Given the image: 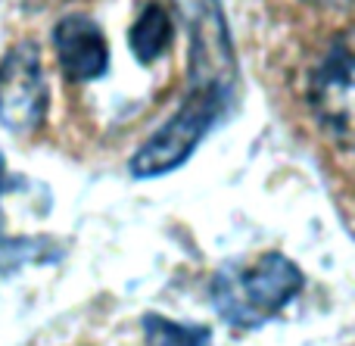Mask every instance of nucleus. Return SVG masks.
<instances>
[{
	"mask_svg": "<svg viewBox=\"0 0 355 346\" xmlns=\"http://www.w3.org/2000/svg\"><path fill=\"white\" fill-rule=\"evenodd\" d=\"M47 112V81L35 44H16L0 62V125L16 135L35 131Z\"/></svg>",
	"mask_w": 355,
	"mask_h": 346,
	"instance_id": "nucleus-3",
	"label": "nucleus"
},
{
	"mask_svg": "<svg viewBox=\"0 0 355 346\" xmlns=\"http://www.w3.org/2000/svg\"><path fill=\"white\" fill-rule=\"evenodd\" d=\"M172 37H175V22L166 6H159V3L144 6L128 31L131 53H135L137 62H144V66L159 60V56L172 47Z\"/></svg>",
	"mask_w": 355,
	"mask_h": 346,
	"instance_id": "nucleus-5",
	"label": "nucleus"
},
{
	"mask_svg": "<svg viewBox=\"0 0 355 346\" xmlns=\"http://www.w3.org/2000/svg\"><path fill=\"white\" fill-rule=\"evenodd\" d=\"M147 346H212V331L200 325H178L166 315H144Z\"/></svg>",
	"mask_w": 355,
	"mask_h": 346,
	"instance_id": "nucleus-6",
	"label": "nucleus"
},
{
	"mask_svg": "<svg viewBox=\"0 0 355 346\" xmlns=\"http://www.w3.org/2000/svg\"><path fill=\"white\" fill-rule=\"evenodd\" d=\"M309 103L334 144L352 150V35L343 31L309 78Z\"/></svg>",
	"mask_w": 355,
	"mask_h": 346,
	"instance_id": "nucleus-2",
	"label": "nucleus"
},
{
	"mask_svg": "<svg viewBox=\"0 0 355 346\" xmlns=\"http://www.w3.org/2000/svg\"><path fill=\"white\" fill-rule=\"evenodd\" d=\"M302 3L318 6V10H340V12L352 10V0H302Z\"/></svg>",
	"mask_w": 355,
	"mask_h": 346,
	"instance_id": "nucleus-7",
	"label": "nucleus"
},
{
	"mask_svg": "<svg viewBox=\"0 0 355 346\" xmlns=\"http://www.w3.org/2000/svg\"><path fill=\"white\" fill-rule=\"evenodd\" d=\"M302 272L281 253L234 259L215 272L209 297L231 328H262L302 291Z\"/></svg>",
	"mask_w": 355,
	"mask_h": 346,
	"instance_id": "nucleus-1",
	"label": "nucleus"
},
{
	"mask_svg": "<svg viewBox=\"0 0 355 346\" xmlns=\"http://www.w3.org/2000/svg\"><path fill=\"white\" fill-rule=\"evenodd\" d=\"M53 47L69 81H94L110 69V41L91 16L72 12L60 19L53 31Z\"/></svg>",
	"mask_w": 355,
	"mask_h": 346,
	"instance_id": "nucleus-4",
	"label": "nucleus"
}]
</instances>
